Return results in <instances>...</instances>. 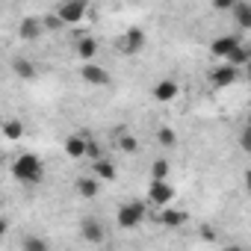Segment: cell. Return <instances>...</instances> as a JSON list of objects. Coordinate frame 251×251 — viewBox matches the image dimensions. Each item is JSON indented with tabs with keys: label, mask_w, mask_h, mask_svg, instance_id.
Instances as JSON below:
<instances>
[{
	"label": "cell",
	"mask_w": 251,
	"mask_h": 251,
	"mask_svg": "<svg viewBox=\"0 0 251 251\" xmlns=\"http://www.w3.org/2000/svg\"><path fill=\"white\" fill-rule=\"evenodd\" d=\"M12 175L24 183H39L45 177V166L36 154H21L15 163H12Z\"/></svg>",
	"instance_id": "1"
},
{
	"label": "cell",
	"mask_w": 251,
	"mask_h": 251,
	"mask_svg": "<svg viewBox=\"0 0 251 251\" xmlns=\"http://www.w3.org/2000/svg\"><path fill=\"white\" fill-rule=\"evenodd\" d=\"M115 219H118V227H139L142 219H145V204H142V201H127V204H121L118 213H115Z\"/></svg>",
	"instance_id": "2"
},
{
	"label": "cell",
	"mask_w": 251,
	"mask_h": 251,
	"mask_svg": "<svg viewBox=\"0 0 251 251\" xmlns=\"http://www.w3.org/2000/svg\"><path fill=\"white\" fill-rule=\"evenodd\" d=\"M148 201H151V204H157L160 210H163V207H169V204L175 201V189H172V183H169V180H154V177H151Z\"/></svg>",
	"instance_id": "3"
},
{
	"label": "cell",
	"mask_w": 251,
	"mask_h": 251,
	"mask_svg": "<svg viewBox=\"0 0 251 251\" xmlns=\"http://www.w3.org/2000/svg\"><path fill=\"white\" fill-rule=\"evenodd\" d=\"M86 12H89V3H86V0H65V3L56 9V15H59L65 24H77Z\"/></svg>",
	"instance_id": "4"
},
{
	"label": "cell",
	"mask_w": 251,
	"mask_h": 251,
	"mask_svg": "<svg viewBox=\"0 0 251 251\" xmlns=\"http://www.w3.org/2000/svg\"><path fill=\"white\" fill-rule=\"evenodd\" d=\"M210 83H213L216 89H227V86H233V83H236V65H230V62L216 65V68L210 71Z\"/></svg>",
	"instance_id": "5"
},
{
	"label": "cell",
	"mask_w": 251,
	"mask_h": 251,
	"mask_svg": "<svg viewBox=\"0 0 251 251\" xmlns=\"http://www.w3.org/2000/svg\"><path fill=\"white\" fill-rule=\"evenodd\" d=\"M80 77H83L89 86H106V83H109V74H106V71H103V68H100L95 59H92V62H83V68H80Z\"/></svg>",
	"instance_id": "6"
},
{
	"label": "cell",
	"mask_w": 251,
	"mask_h": 251,
	"mask_svg": "<svg viewBox=\"0 0 251 251\" xmlns=\"http://www.w3.org/2000/svg\"><path fill=\"white\" fill-rule=\"evenodd\" d=\"M118 45H121V50H124V53H139V50L145 48V33H142L139 27H130L127 33H124V39H121Z\"/></svg>",
	"instance_id": "7"
},
{
	"label": "cell",
	"mask_w": 251,
	"mask_h": 251,
	"mask_svg": "<svg viewBox=\"0 0 251 251\" xmlns=\"http://www.w3.org/2000/svg\"><path fill=\"white\" fill-rule=\"evenodd\" d=\"M242 42H239V36H219L213 45H210V50H213V56H219V59H227L236 48H239Z\"/></svg>",
	"instance_id": "8"
},
{
	"label": "cell",
	"mask_w": 251,
	"mask_h": 251,
	"mask_svg": "<svg viewBox=\"0 0 251 251\" xmlns=\"http://www.w3.org/2000/svg\"><path fill=\"white\" fill-rule=\"evenodd\" d=\"M177 92H180V86H177L172 77H166V80H160V83L154 86V98H157L160 103H169V100H175V98H177Z\"/></svg>",
	"instance_id": "9"
},
{
	"label": "cell",
	"mask_w": 251,
	"mask_h": 251,
	"mask_svg": "<svg viewBox=\"0 0 251 251\" xmlns=\"http://www.w3.org/2000/svg\"><path fill=\"white\" fill-rule=\"evenodd\" d=\"M230 15H233V21H236L239 30H251V3H248V0H236Z\"/></svg>",
	"instance_id": "10"
},
{
	"label": "cell",
	"mask_w": 251,
	"mask_h": 251,
	"mask_svg": "<svg viewBox=\"0 0 251 251\" xmlns=\"http://www.w3.org/2000/svg\"><path fill=\"white\" fill-rule=\"evenodd\" d=\"M65 154H68V157H74V160L86 157V154H89V139H86L83 133L68 136V139H65Z\"/></svg>",
	"instance_id": "11"
},
{
	"label": "cell",
	"mask_w": 251,
	"mask_h": 251,
	"mask_svg": "<svg viewBox=\"0 0 251 251\" xmlns=\"http://www.w3.org/2000/svg\"><path fill=\"white\" fill-rule=\"evenodd\" d=\"M42 30H45V21H36V18H24L21 27H18L21 39H27V42H36L42 36Z\"/></svg>",
	"instance_id": "12"
},
{
	"label": "cell",
	"mask_w": 251,
	"mask_h": 251,
	"mask_svg": "<svg viewBox=\"0 0 251 251\" xmlns=\"http://www.w3.org/2000/svg\"><path fill=\"white\" fill-rule=\"evenodd\" d=\"M80 227H83V239H86V242H95V245H100V242H103V227H100V222L86 219Z\"/></svg>",
	"instance_id": "13"
},
{
	"label": "cell",
	"mask_w": 251,
	"mask_h": 251,
	"mask_svg": "<svg viewBox=\"0 0 251 251\" xmlns=\"http://www.w3.org/2000/svg\"><path fill=\"white\" fill-rule=\"evenodd\" d=\"M77 56H80L83 62H92V59L98 56V42H95L92 36H83V39L77 42Z\"/></svg>",
	"instance_id": "14"
},
{
	"label": "cell",
	"mask_w": 251,
	"mask_h": 251,
	"mask_svg": "<svg viewBox=\"0 0 251 251\" xmlns=\"http://www.w3.org/2000/svg\"><path fill=\"white\" fill-rule=\"evenodd\" d=\"M77 192L83 198H95L100 192V177H77Z\"/></svg>",
	"instance_id": "15"
},
{
	"label": "cell",
	"mask_w": 251,
	"mask_h": 251,
	"mask_svg": "<svg viewBox=\"0 0 251 251\" xmlns=\"http://www.w3.org/2000/svg\"><path fill=\"white\" fill-rule=\"evenodd\" d=\"M115 145H118L124 154H133V151L139 148L136 136H133V133H127V130H115Z\"/></svg>",
	"instance_id": "16"
},
{
	"label": "cell",
	"mask_w": 251,
	"mask_h": 251,
	"mask_svg": "<svg viewBox=\"0 0 251 251\" xmlns=\"http://www.w3.org/2000/svg\"><path fill=\"white\" fill-rule=\"evenodd\" d=\"M183 222H186V216H183V213L163 207V213H160V225H166V227H180Z\"/></svg>",
	"instance_id": "17"
},
{
	"label": "cell",
	"mask_w": 251,
	"mask_h": 251,
	"mask_svg": "<svg viewBox=\"0 0 251 251\" xmlns=\"http://www.w3.org/2000/svg\"><path fill=\"white\" fill-rule=\"evenodd\" d=\"M95 177H100V180H112V177H115V166H112L109 160L98 157V160H95Z\"/></svg>",
	"instance_id": "18"
},
{
	"label": "cell",
	"mask_w": 251,
	"mask_h": 251,
	"mask_svg": "<svg viewBox=\"0 0 251 251\" xmlns=\"http://www.w3.org/2000/svg\"><path fill=\"white\" fill-rule=\"evenodd\" d=\"M3 133H6V139H9V142L21 139V136H24V121H18V118H9V121L3 124Z\"/></svg>",
	"instance_id": "19"
},
{
	"label": "cell",
	"mask_w": 251,
	"mask_h": 251,
	"mask_svg": "<svg viewBox=\"0 0 251 251\" xmlns=\"http://www.w3.org/2000/svg\"><path fill=\"white\" fill-rule=\"evenodd\" d=\"M169 175H172V166H169V160H166V157L154 160V166H151V177H154V180H169Z\"/></svg>",
	"instance_id": "20"
},
{
	"label": "cell",
	"mask_w": 251,
	"mask_h": 251,
	"mask_svg": "<svg viewBox=\"0 0 251 251\" xmlns=\"http://www.w3.org/2000/svg\"><path fill=\"white\" fill-rule=\"evenodd\" d=\"M12 71H15L18 77H24V80H33V77H36V68H33L30 59H15V62H12Z\"/></svg>",
	"instance_id": "21"
},
{
	"label": "cell",
	"mask_w": 251,
	"mask_h": 251,
	"mask_svg": "<svg viewBox=\"0 0 251 251\" xmlns=\"http://www.w3.org/2000/svg\"><path fill=\"white\" fill-rule=\"evenodd\" d=\"M157 142H160L163 148H175V145H177V136H175L172 127H160V130H157Z\"/></svg>",
	"instance_id": "22"
},
{
	"label": "cell",
	"mask_w": 251,
	"mask_h": 251,
	"mask_svg": "<svg viewBox=\"0 0 251 251\" xmlns=\"http://www.w3.org/2000/svg\"><path fill=\"white\" fill-rule=\"evenodd\" d=\"M248 59H251V56H248V50H245V48L239 45V48H236V50H233V53H230V56H227L225 62H230V65H236V68H239V65H245Z\"/></svg>",
	"instance_id": "23"
},
{
	"label": "cell",
	"mask_w": 251,
	"mask_h": 251,
	"mask_svg": "<svg viewBox=\"0 0 251 251\" xmlns=\"http://www.w3.org/2000/svg\"><path fill=\"white\" fill-rule=\"evenodd\" d=\"M21 248H24V251H48V242L39 239V236H30V239L21 242Z\"/></svg>",
	"instance_id": "24"
},
{
	"label": "cell",
	"mask_w": 251,
	"mask_h": 251,
	"mask_svg": "<svg viewBox=\"0 0 251 251\" xmlns=\"http://www.w3.org/2000/svg\"><path fill=\"white\" fill-rule=\"evenodd\" d=\"M239 148H242V151H248V154H251V127H245V130H242V133H239Z\"/></svg>",
	"instance_id": "25"
},
{
	"label": "cell",
	"mask_w": 251,
	"mask_h": 251,
	"mask_svg": "<svg viewBox=\"0 0 251 251\" xmlns=\"http://www.w3.org/2000/svg\"><path fill=\"white\" fill-rule=\"evenodd\" d=\"M233 3H236V0H213V9H219V12H230Z\"/></svg>",
	"instance_id": "26"
},
{
	"label": "cell",
	"mask_w": 251,
	"mask_h": 251,
	"mask_svg": "<svg viewBox=\"0 0 251 251\" xmlns=\"http://www.w3.org/2000/svg\"><path fill=\"white\" fill-rule=\"evenodd\" d=\"M89 157H92V160H98V157H100V148H98V142H89Z\"/></svg>",
	"instance_id": "27"
},
{
	"label": "cell",
	"mask_w": 251,
	"mask_h": 251,
	"mask_svg": "<svg viewBox=\"0 0 251 251\" xmlns=\"http://www.w3.org/2000/svg\"><path fill=\"white\" fill-rule=\"evenodd\" d=\"M245 189H248V195H251V169L245 172Z\"/></svg>",
	"instance_id": "28"
},
{
	"label": "cell",
	"mask_w": 251,
	"mask_h": 251,
	"mask_svg": "<svg viewBox=\"0 0 251 251\" xmlns=\"http://www.w3.org/2000/svg\"><path fill=\"white\" fill-rule=\"evenodd\" d=\"M245 71H248V77H251V59H248V62H245Z\"/></svg>",
	"instance_id": "29"
},
{
	"label": "cell",
	"mask_w": 251,
	"mask_h": 251,
	"mask_svg": "<svg viewBox=\"0 0 251 251\" xmlns=\"http://www.w3.org/2000/svg\"><path fill=\"white\" fill-rule=\"evenodd\" d=\"M245 127H251V118H248V124H245Z\"/></svg>",
	"instance_id": "30"
}]
</instances>
